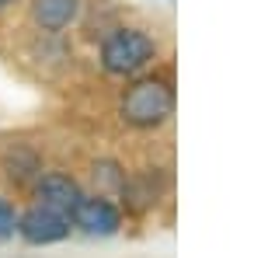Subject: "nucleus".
I'll list each match as a JSON object with an SVG mask.
<instances>
[{"label": "nucleus", "instance_id": "nucleus-11", "mask_svg": "<svg viewBox=\"0 0 261 258\" xmlns=\"http://www.w3.org/2000/svg\"><path fill=\"white\" fill-rule=\"evenodd\" d=\"M11 4H18V0H0V11H7Z\"/></svg>", "mask_w": 261, "mask_h": 258}, {"label": "nucleus", "instance_id": "nucleus-9", "mask_svg": "<svg viewBox=\"0 0 261 258\" xmlns=\"http://www.w3.org/2000/svg\"><path fill=\"white\" fill-rule=\"evenodd\" d=\"M94 178H101L105 185H108V189H112V192H119L122 181H125V171H122L115 160H101L98 168H94Z\"/></svg>", "mask_w": 261, "mask_h": 258}, {"label": "nucleus", "instance_id": "nucleus-7", "mask_svg": "<svg viewBox=\"0 0 261 258\" xmlns=\"http://www.w3.org/2000/svg\"><path fill=\"white\" fill-rule=\"evenodd\" d=\"M122 199H125V206L129 209H136V213H143V209H150L153 202H157V196H161V189L153 185V175H140V178H125L122 181Z\"/></svg>", "mask_w": 261, "mask_h": 258}, {"label": "nucleus", "instance_id": "nucleus-2", "mask_svg": "<svg viewBox=\"0 0 261 258\" xmlns=\"http://www.w3.org/2000/svg\"><path fill=\"white\" fill-rule=\"evenodd\" d=\"M157 60V42L143 28H115L101 42V66L112 77H133Z\"/></svg>", "mask_w": 261, "mask_h": 258}, {"label": "nucleus", "instance_id": "nucleus-10", "mask_svg": "<svg viewBox=\"0 0 261 258\" xmlns=\"http://www.w3.org/2000/svg\"><path fill=\"white\" fill-rule=\"evenodd\" d=\"M14 234H18V209L7 199H0V241L14 238Z\"/></svg>", "mask_w": 261, "mask_h": 258}, {"label": "nucleus", "instance_id": "nucleus-5", "mask_svg": "<svg viewBox=\"0 0 261 258\" xmlns=\"http://www.w3.org/2000/svg\"><path fill=\"white\" fill-rule=\"evenodd\" d=\"M81 185L70 178V175H60V171H53V175H39L35 178V199H39L42 206H53V209H60V213H73V206H77V199H81Z\"/></svg>", "mask_w": 261, "mask_h": 258}, {"label": "nucleus", "instance_id": "nucleus-6", "mask_svg": "<svg viewBox=\"0 0 261 258\" xmlns=\"http://www.w3.org/2000/svg\"><path fill=\"white\" fill-rule=\"evenodd\" d=\"M81 14V0H32V21L42 32L60 35Z\"/></svg>", "mask_w": 261, "mask_h": 258}, {"label": "nucleus", "instance_id": "nucleus-1", "mask_svg": "<svg viewBox=\"0 0 261 258\" xmlns=\"http://www.w3.org/2000/svg\"><path fill=\"white\" fill-rule=\"evenodd\" d=\"M119 112L133 129H157L174 112V87L164 77L133 80L119 101Z\"/></svg>", "mask_w": 261, "mask_h": 258}, {"label": "nucleus", "instance_id": "nucleus-8", "mask_svg": "<svg viewBox=\"0 0 261 258\" xmlns=\"http://www.w3.org/2000/svg\"><path fill=\"white\" fill-rule=\"evenodd\" d=\"M42 175V164L35 154H28V150H18V154H11L7 160V178L11 181H32Z\"/></svg>", "mask_w": 261, "mask_h": 258}, {"label": "nucleus", "instance_id": "nucleus-3", "mask_svg": "<svg viewBox=\"0 0 261 258\" xmlns=\"http://www.w3.org/2000/svg\"><path fill=\"white\" fill-rule=\"evenodd\" d=\"M70 223L87 238H115L122 230V209L108 196H81L70 213Z\"/></svg>", "mask_w": 261, "mask_h": 258}, {"label": "nucleus", "instance_id": "nucleus-4", "mask_svg": "<svg viewBox=\"0 0 261 258\" xmlns=\"http://www.w3.org/2000/svg\"><path fill=\"white\" fill-rule=\"evenodd\" d=\"M18 234H21V241L39 244V248L42 244H60V241L70 238V217L53 209V206L35 202L32 209L18 213Z\"/></svg>", "mask_w": 261, "mask_h": 258}]
</instances>
